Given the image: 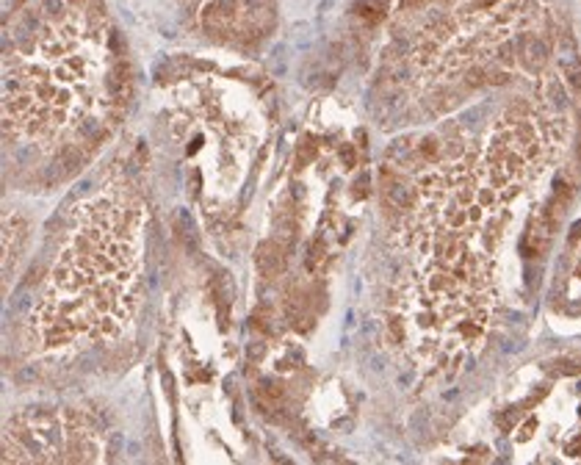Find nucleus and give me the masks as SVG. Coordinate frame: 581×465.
I'll list each match as a JSON object with an SVG mask.
<instances>
[{"label":"nucleus","instance_id":"9d476101","mask_svg":"<svg viewBox=\"0 0 581 465\" xmlns=\"http://www.w3.org/2000/svg\"><path fill=\"white\" fill-rule=\"evenodd\" d=\"M578 125H581V105H578Z\"/></svg>","mask_w":581,"mask_h":465},{"label":"nucleus","instance_id":"20e7f679","mask_svg":"<svg viewBox=\"0 0 581 465\" xmlns=\"http://www.w3.org/2000/svg\"><path fill=\"white\" fill-rule=\"evenodd\" d=\"M321 260H324V244L321 241H313L310 255H308V269L310 272H319L321 269Z\"/></svg>","mask_w":581,"mask_h":465},{"label":"nucleus","instance_id":"7ed1b4c3","mask_svg":"<svg viewBox=\"0 0 581 465\" xmlns=\"http://www.w3.org/2000/svg\"><path fill=\"white\" fill-rule=\"evenodd\" d=\"M316 153H319V144H316V139H302V144L297 147V166H308L313 158H316Z\"/></svg>","mask_w":581,"mask_h":465},{"label":"nucleus","instance_id":"423d86ee","mask_svg":"<svg viewBox=\"0 0 581 465\" xmlns=\"http://www.w3.org/2000/svg\"><path fill=\"white\" fill-rule=\"evenodd\" d=\"M567 84H570V89H576V92H581V66H567Z\"/></svg>","mask_w":581,"mask_h":465},{"label":"nucleus","instance_id":"39448f33","mask_svg":"<svg viewBox=\"0 0 581 465\" xmlns=\"http://www.w3.org/2000/svg\"><path fill=\"white\" fill-rule=\"evenodd\" d=\"M418 153L423 155V161H434V158L441 155V144L434 142V139H423L421 147H418Z\"/></svg>","mask_w":581,"mask_h":465},{"label":"nucleus","instance_id":"f257e3e1","mask_svg":"<svg viewBox=\"0 0 581 465\" xmlns=\"http://www.w3.org/2000/svg\"><path fill=\"white\" fill-rule=\"evenodd\" d=\"M255 269L260 277L271 280L277 275L285 272V249L277 244V241H263L258 249H255Z\"/></svg>","mask_w":581,"mask_h":465},{"label":"nucleus","instance_id":"6e6552de","mask_svg":"<svg viewBox=\"0 0 581 465\" xmlns=\"http://www.w3.org/2000/svg\"><path fill=\"white\" fill-rule=\"evenodd\" d=\"M423 6H426V0H401V3H399L401 12H418Z\"/></svg>","mask_w":581,"mask_h":465},{"label":"nucleus","instance_id":"1a4fd4ad","mask_svg":"<svg viewBox=\"0 0 581 465\" xmlns=\"http://www.w3.org/2000/svg\"><path fill=\"white\" fill-rule=\"evenodd\" d=\"M576 155H578V164H581V136H578V147H576Z\"/></svg>","mask_w":581,"mask_h":465},{"label":"nucleus","instance_id":"0eeeda50","mask_svg":"<svg viewBox=\"0 0 581 465\" xmlns=\"http://www.w3.org/2000/svg\"><path fill=\"white\" fill-rule=\"evenodd\" d=\"M341 161H343V169H354L357 155H354V147H351V144H343V150H341Z\"/></svg>","mask_w":581,"mask_h":465},{"label":"nucleus","instance_id":"f03ea898","mask_svg":"<svg viewBox=\"0 0 581 465\" xmlns=\"http://www.w3.org/2000/svg\"><path fill=\"white\" fill-rule=\"evenodd\" d=\"M551 55V47L540 36H521V61L529 73H540Z\"/></svg>","mask_w":581,"mask_h":465}]
</instances>
